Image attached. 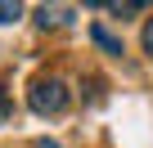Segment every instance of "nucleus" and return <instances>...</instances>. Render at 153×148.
<instances>
[{
    "instance_id": "nucleus-2",
    "label": "nucleus",
    "mask_w": 153,
    "mask_h": 148,
    "mask_svg": "<svg viewBox=\"0 0 153 148\" xmlns=\"http://www.w3.org/2000/svg\"><path fill=\"white\" fill-rule=\"evenodd\" d=\"M36 23H41V27H50V23L63 27V23H72V9H68V5H41V9H36Z\"/></svg>"
},
{
    "instance_id": "nucleus-4",
    "label": "nucleus",
    "mask_w": 153,
    "mask_h": 148,
    "mask_svg": "<svg viewBox=\"0 0 153 148\" xmlns=\"http://www.w3.org/2000/svg\"><path fill=\"white\" fill-rule=\"evenodd\" d=\"M23 18V5L18 0H0V23H18Z\"/></svg>"
},
{
    "instance_id": "nucleus-3",
    "label": "nucleus",
    "mask_w": 153,
    "mask_h": 148,
    "mask_svg": "<svg viewBox=\"0 0 153 148\" xmlns=\"http://www.w3.org/2000/svg\"><path fill=\"white\" fill-rule=\"evenodd\" d=\"M90 36H95V45H99V49H108V54H122V40H117V36H108L104 27H90Z\"/></svg>"
},
{
    "instance_id": "nucleus-5",
    "label": "nucleus",
    "mask_w": 153,
    "mask_h": 148,
    "mask_svg": "<svg viewBox=\"0 0 153 148\" xmlns=\"http://www.w3.org/2000/svg\"><path fill=\"white\" fill-rule=\"evenodd\" d=\"M9 117H14V103H9V94H5V90H0V126H5Z\"/></svg>"
},
{
    "instance_id": "nucleus-1",
    "label": "nucleus",
    "mask_w": 153,
    "mask_h": 148,
    "mask_svg": "<svg viewBox=\"0 0 153 148\" xmlns=\"http://www.w3.org/2000/svg\"><path fill=\"white\" fill-rule=\"evenodd\" d=\"M27 103H32V112L54 117V112H63V108H68V85H63L59 77H41V81H32Z\"/></svg>"
},
{
    "instance_id": "nucleus-7",
    "label": "nucleus",
    "mask_w": 153,
    "mask_h": 148,
    "mask_svg": "<svg viewBox=\"0 0 153 148\" xmlns=\"http://www.w3.org/2000/svg\"><path fill=\"white\" fill-rule=\"evenodd\" d=\"M36 148H63L59 139H36Z\"/></svg>"
},
{
    "instance_id": "nucleus-6",
    "label": "nucleus",
    "mask_w": 153,
    "mask_h": 148,
    "mask_svg": "<svg viewBox=\"0 0 153 148\" xmlns=\"http://www.w3.org/2000/svg\"><path fill=\"white\" fill-rule=\"evenodd\" d=\"M144 54H153V18H149V27H144Z\"/></svg>"
}]
</instances>
